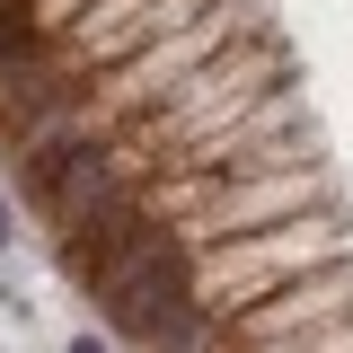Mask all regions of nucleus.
Returning a JSON list of instances; mask_svg holds the SVG:
<instances>
[{"mask_svg":"<svg viewBox=\"0 0 353 353\" xmlns=\"http://www.w3.org/2000/svg\"><path fill=\"white\" fill-rule=\"evenodd\" d=\"M97 301H106V327H115V336L159 345V336H176V327L194 318V256H185L176 239H150V248H132V256L97 283Z\"/></svg>","mask_w":353,"mask_h":353,"instance_id":"f257e3e1","label":"nucleus"},{"mask_svg":"<svg viewBox=\"0 0 353 353\" xmlns=\"http://www.w3.org/2000/svg\"><path fill=\"white\" fill-rule=\"evenodd\" d=\"M150 239H159V230H150V221H141V212L124 203V194L106 185L97 203H80V212H71L62 265H71V283H88V292H97V283H106V274H115V265H124L132 248H150Z\"/></svg>","mask_w":353,"mask_h":353,"instance_id":"f03ea898","label":"nucleus"},{"mask_svg":"<svg viewBox=\"0 0 353 353\" xmlns=\"http://www.w3.org/2000/svg\"><path fill=\"white\" fill-rule=\"evenodd\" d=\"M27 176H36V203H62V212H80L97 203L115 176H106V132H53L27 150Z\"/></svg>","mask_w":353,"mask_h":353,"instance_id":"7ed1b4c3","label":"nucleus"},{"mask_svg":"<svg viewBox=\"0 0 353 353\" xmlns=\"http://www.w3.org/2000/svg\"><path fill=\"white\" fill-rule=\"evenodd\" d=\"M18 62H36V9L27 0L0 9V71H18Z\"/></svg>","mask_w":353,"mask_h":353,"instance_id":"20e7f679","label":"nucleus"},{"mask_svg":"<svg viewBox=\"0 0 353 353\" xmlns=\"http://www.w3.org/2000/svg\"><path fill=\"white\" fill-rule=\"evenodd\" d=\"M9 248H18V203L0 194V256H9Z\"/></svg>","mask_w":353,"mask_h":353,"instance_id":"39448f33","label":"nucleus"},{"mask_svg":"<svg viewBox=\"0 0 353 353\" xmlns=\"http://www.w3.org/2000/svg\"><path fill=\"white\" fill-rule=\"evenodd\" d=\"M62 353H115V345H106V336H71Z\"/></svg>","mask_w":353,"mask_h":353,"instance_id":"423d86ee","label":"nucleus"},{"mask_svg":"<svg viewBox=\"0 0 353 353\" xmlns=\"http://www.w3.org/2000/svg\"><path fill=\"white\" fill-rule=\"evenodd\" d=\"M0 9H9V0H0Z\"/></svg>","mask_w":353,"mask_h":353,"instance_id":"0eeeda50","label":"nucleus"}]
</instances>
